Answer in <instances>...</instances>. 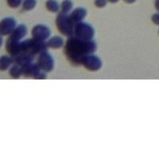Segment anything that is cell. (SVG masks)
Listing matches in <instances>:
<instances>
[{"label": "cell", "mask_w": 159, "mask_h": 159, "mask_svg": "<svg viewBox=\"0 0 159 159\" xmlns=\"http://www.w3.org/2000/svg\"><path fill=\"white\" fill-rule=\"evenodd\" d=\"M97 49V45L93 40H84L75 36L69 37L64 46L66 57L72 64L77 65L86 55L94 53Z\"/></svg>", "instance_id": "cell-1"}, {"label": "cell", "mask_w": 159, "mask_h": 159, "mask_svg": "<svg viewBox=\"0 0 159 159\" xmlns=\"http://www.w3.org/2000/svg\"><path fill=\"white\" fill-rule=\"evenodd\" d=\"M57 28L62 35L65 37H72L74 34V28L76 24L73 22L70 15L65 13H59L55 19Z\"/></svg>", "instance_id": "cell-2"}, {"label": "cell", "mask_w": 159, "mask_h": 159, "mask_svg": "<svg viewBox=\"0 0 159 159\" xmlns=\"http://www.w3.org/2000/svg\"><path fill=\"white\" fill-rule=\"evenodd\" d=\"M48 46L46 42L39 41L34 38L22 40L21 42V52H28L33 56H38L42 51L47 50Z\"/></svg>", "instance_id": "cell-3"}, {"label": "cell", "mask_w": 159, "mask_h": 159, "mask_svg": "<svg viewBox=\"0 0 159 159\" xmlns=\"http://www.w3.org/2000/svg\"><path fill=\"white\" fill-rule=\"evenodd\" d=\"M73 36L80 39L92 40L95 36V30L92 25L83 21L75 25Z\"/></svg>", "instance_id": "cell-4"}, {"label": "cell", "mask_w": 159, "mask_h": 159, "mask_svg": "<svg viewBox=\"0 0 159 159\" xmlns=\"http://www.w3.org/2000/svg\"><path fill=\"white\" fill-rule=\"evenodd\" d=\"M37 64L40 69L47 73L54 69V59L47 50L42 51L38 55Z\"/></svg>", "instance_id": "cell-5"}, {"label": "cell", "mask_w": 159, "mask_h": 159, "mask_svg": "<svg viewBox=\"0 0 159 159\" xmlns=\"http://www.w3.org/2000/svg\"><path fill=\"white\" fill-rule=\"evenodd\" d=\"M80 65H83L84 67L89 71L96 72L101 69L103 63L99 57L95 55L94 53H92V54L86 55L85 57H84Z\"/></svg>", "instance_id": "cell-6"}, {"label": "cell", "mask_w": 159, "mask_h": 159, "mask_svg": "<svg viewBox=\"0 0 159 159\" xmlns=\"http://www.w3.org/2000/svg\"><path fill=\"white\" fill-rule=\"evenodd\" d=\"M32 38L39 41L46 42L51 36V30L47 25L44 24H38L33 27L31 30Z\"/></svg>", "instance_id": "cell-7"}, {"label": "cell", "mask_w": 159, "mask_h": 159, "mask_svg": "<svg viewBox=\"0 0 159 159\" xmlns=\"http://www.w3.org/2000/svg\"><path fill=\"white\" fill-rule=\"evenodd\" d=\"M17 26V21L12 17H7L0 21V34L9 36Z\"/></svg>", "instance_id": "cell-8"}, {"label": "cell", "mask_w": 159, "mask_h": 159, "mask_svg": "<svg viewBox=\"0 0 159 159\" xmlns=\"http://www.w3.org/2000/svg\"><path fill=\"white\" fill-rule=\"evenodd\" d=\"M34 58V56H33V55L25 52H21L18 54H17L16 56L13 57L14 63L17 64V65L22 66V67H24L25 65L33 63Z\"/></svg>", "instance_id": "cell-9"}, {"label": "cell", "mask_w": 159, "mask_h": 159, "mask_svg": "<svg viewBox=\"0 0 159 159\" xmlns=\"http://www.w3.org/2000/svg\"><path fill=\"white\" fill-rule=\"evenodd\" d=\"M42 69H40L38 65L36 63H30L29 65H25L24 67H22V72H23V76L25 77H30L34 78V79L37 76V75L39 73Z\"/></svg>", "instance_id": "cell-10"}, {"label": "cell", "mask_w": 159, "mask_h": 159, "mask_svg": "<svg viewBox=\"0 0 159 159\" xmlns=\"http://www.w3.org/2000/svg\"><path fill=\"white\" fill-rule=\"evenodd\" d=\"M70 18L75 24L83 22L84 19L87 16V10L83 7H77L72 10L69 14Z\"/></svg>", "instance_id": "cell-11"}, {"label": "cell", "mask_w": 159, "mask_h": 159, "mask_svg": "<svg viewBox=\"0 0 159 159\" xmlns=\"http://www.w3.org/2000/svg\"><path fill=\"white\" fill-rule=\"evenodd\" d=\"M27 32L28 30L26 25L24 24H20V25H17L16 28L11 33V34L9 35V37L15 40H18V41H22V39L27 35Z\"/></svg>", "instance_id": "cell-12"}, {"label": "cell", "mask_w": 159, "mask_h": 159, "mask_svg": "<svg viewBox=\"0 0 159 159\" xmlns=\"http://www.w3.org/2000/svg\"><path fill=\"white\" fill-rule=\"evenodd\" d=\"M48 49H59L65 46V40L61 36H53L46 41Z\"/></svg>", "instance_id": "cell-13"}, {"label": "cell", "mask_w": 159, "mask_h": 159, "mask_svg": "<svg viewBox=\"0 0 159 159\" xmlns=\"http://www.w3.org/2000/svg\"><path fill=\"white\" fill-rule=\"evenodd\" d=\"M14 64V59L10 55H3L0 57V71H7Z\"/></svg>", "instance_id": "cell-14"}, {"label": "cell", "mask_w": 159, "mask_h": 159, "mask_svg": "<svg viewBox=\"0 0 159 159\" xmlns=\"http://www.w3.org/2000/svg\"><path fill=\"white\" fill-rule=\"evenodd\" d=\"M9 75L14 79H18L22 76H23L22 72V67L17 64H13L12 66L9 69Z\"/></svg>", "instance_id": "cell-15"}, {"label": "cell", "mask_w": 159, "mask_h": 159, "mask_svg": "<svg viewBox=\"0 0 159 159\" xmlns=\"http://www.w3.org/2000/svg\"><path fill=\"white\" fill-rule=\"evenodd\" d=\"M45 7L51 13H57L61 11V5L57 0H47L45 2Z\"/></svg>", "instance_id": "cell-16"}, {"label": "cell", "mask_w": 159, "mask_h": 159, "mask_svg": "<svg viewBox=\"0 0 159 159\" xmlns=\"http://www.w3.org/2000/svg\"><path fill=\"white\" fill-rule=\"evenodd\" d=\"M37 0H23L22 3V10L23 11H30L35 8Z\"/></svg>", "instance_id": "cell-17"}, {"label": "cell", "mask_w": 159, "mask_h": 159, "mask_svg": "<svg viewBox=\"0 0 159 159\" xmlns=\"http://www.w3.org/2000/svg\"><path fill=\"white\" fill-rule=\"evenodd\" d=\"M73 8V2L71 0H64L61 4V12L69 14Z\"/></svg>", "instance_id": "cell-18"}, {"label": "cell", "mask_w": 159, "mask_h": 159, "mask_svg": "<svg viewBox=\"0 0 159 159\" xmlns=\"http://www.w3.org/2000/svg\"><path fill=\"white\" fill-rule=\"evenodd\" d=\"M22 1L23 0H7V5L9 6L10 7L14 8V9L19 7L20 6L22 5Z\"/></svg>", "instance_id": "cell-19"}, {"label": "cell", "mask_w": 159, "mask_h": 159, "mask_svg": "<svg viewBox=\"0 0 159 159\" xmlns=\"http://www.w3.org/2000/svg\"><path fill=\"white\" fill-rule=\"evenodd\" d=\"M94 4L97 8H103L107 4V0H95Z\"/></svg>", "instance_id": "cell-20"}, {"label": "cell", "mask_w": 159, "mask_h": 159, "mask_svg": "<svg viewBox=\"0 0 159 159\" xmlns=\"http://www.w3.org/2000/svg\"><path fill=\"white\" fill-rule=\"evenodd\" d=\"M151 20L153 23L157 25H159V13H156V14L152 15Z\"/></svg>", "instance_id": "cell-21"}, {"label": "cell", "mask_w": 159, "mask_h": 159, "mask_svg": "<svg viewBox=\"0 0 159 159\" xmlns=\"http://www.w3.org/2000/svg\"><path fill=\"white\" fill-rule=\"evenodd\" d=\"M154 7H155L156 10L159 12V0H155V2H154Z\"/></svg>", "instance_id": "cell-22"}, {"label": "cell", "mask_w": 159, "mask_h": 159, "mask_svg": "<svg viewBox=\"0 0 159 159\" xmlns=\"http://www.w3.org/2000/svg\"><path fill=\"white\" fill-rule=\"evenodd\" d=\"M3 36L0 34V48L2 47V45H3Z\"/></svg>", "instance_id": "cell-23"}, {"label": "cell", "mask_w": 159, "mask_h": 159, "mask_svg": "<svg viewBox=\"0 0 159 159\" xmlns=\"http://www.w3.org/2000/svg\"><path fill=\"white\" fill-rule=\"evenodd\" d=\"M123 1H124L126 3H128V4H132L136 2V0H123Z\"/></svg>", "instance_id": "cell-24"}, {"label": "cell", "mask_w": 159, "mask_h": 159, "mask_svg": "<svg viewBox=\"0 0 159 159\" xmlns=\"http://www.w3.org/2000/svg\"><path fill=\"white\" fill-rule=\"evenodd\" d=\"M119 0H107V2H111V3H116V2H119Z\"/></svg>", "instance_id": "cell-25"}, {"label": "cell", "mask_w": 159, "mask_h": 159, "mask_svg": "<svg viewBox=\"0 0 159 159\" xmlns=\"http://www.w3.org/2000/svg\"><path fill=\"white\" fill-rule=\"evenodd\" d=\"M158 34H159V30H158Z\"/></svg>", "instance_id": "cell-26"}]
</instances>
